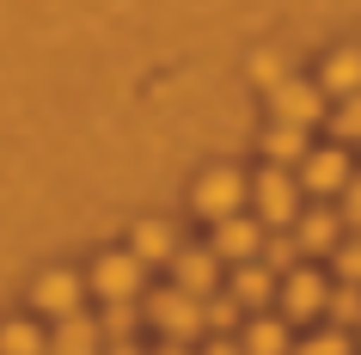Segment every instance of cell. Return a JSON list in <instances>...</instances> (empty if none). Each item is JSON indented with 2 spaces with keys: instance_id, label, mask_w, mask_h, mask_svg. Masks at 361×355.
Masks as SVG:
<instances>
[{
  "instance_id": "cell-1",
  "label": "cell",
  "mask_w": 361,
  "mask_h": 355,
  "mask_svg": "<svg viewBox=\"0 0 361 355\" xmlns=\"http://www.w3.org/2000/svg\"><path fill=\"white\" fill-rule=\"evenodd\" d=\"M147 318L171 337V343H190V337L202 331V300L184 294V288H159V294H147Z\"/></svg>"
},
{
  "instance_id": "cell-2",
  "label": "cell",
  "mask_w": 361,
  "mask_h": 355,
  "mask_svg": "<svg viewBox=\"0 0 361 355\" xmlns=\"http://www.w3.org/2000/svg\"><path fill=\"white\" fill-rule=\"evenodd\" d=\"M190 203H196V215H209V221L239 215V203H245V178H239L233 166H214V172H202V178H196Z\"/></svg>"
},
{
  "instance_id": "cell-3",
  "label": "cell",
  "mask_w": 361,
  "mask_h": 355,
  "mask_svg": "<svg viewBox=\"0 0 361 355\" xmlns=\"http://www.w3.org/2000/svg\"><path fill=\"white\" fill-rule=\"evenodd\" d=\"M257 215H264L269 227H288L294 215H300V184H294V172L288 166H269V172H257Z\"/></svg>"
},
{
  "instance_id": "cell-4",
  "label": "cell",
  "mask_w": 361,
  "mask_h": 355,
  "mask_svg": "<svg viewBox=\"0 0 361 355\" xmlns=\"http://www.w3.org/2000/svg\"><path fill=\"white\" fill-rule=\"evenodd\" d=\"M269 104H276V123H294V129H312L324 116V92L306 86V80H276L269 86Z\"/></svg>"
},
{
  "instance_id": "cell-5",
  "label": "cell",
  "mask_w": 361,
  "mask_h": 355,
  "mask_svg": "<svg viewBox=\"0 0 361 355\" xmlns=\"http://www.w3.org/2000/svg\"><path fill=\"white\" fill-rule=\"evenodd\" d=\"M141 276H147V263L135 258V251H111V258L92 263V288L104 300H135L141 294Z\"/></svg>"
},
{
  "instance_id": "cell-6",
  "label": "cell",
  "mask_w": 361,
  "mask_h": 355,
  "mask_svg": "<svg viewBox=\"0 0 361 355\" xmlns=\"http://www.w3.org/2000/svg\"><path fill=\"white\" fill-rule=\"evenodd\" d=\"M343 178H349V153L343 148H319V153H300V178H294V184L312 190V196H337Z\"/></svg>"
},
{
  "instance_id": "cell-7",
  "label": "cell",
  "mask_w": 361,
  "mask_h": 355,
  "mask_svg": "<svg viewBox=\"0 0 361 355\" xmlns=\"http://www.w3.org/2000/svg\"><path fill=\"white\" fill-rule=\"evenodd\" d=\"M171 288H184V294L196 300H209L214 294V282H221V258L214 251H171Z\"/></svg>"
},
{
  "instance_id": "cell-8",
  "label": "cell",
  "mask_w": 361,
  "mask_h": 355,
  "mask_svg": "<svg viewBox=\"0 0 361 355\" xmlns=\"http://www.w3.org/2000/svg\"><path fill=\"white\" fill-rule=\"evenodd\" d=\"M257 245H264V227H257V221H245V215H221V227H214V258L245 263V258H257Z\"/></svg>"
},
{
  "instance_id": "cell-9",
  "label": "cell",
  "mask_w": 361,
  "mask_h": 355,
  "mask_svg": "<svg viewBox=\"0 0 361 355\" xmlns=\"http://www.w3.org/2000/svg\"><path fill=\"white\" fill-rule=\"evenodd\" d=\"M319 306H324V276H312L306 263H294L288 282H282V313L288 318H312Z\"/></svg>"
},
{
  "instance_id": "cell-10",
  "label": "cell",
  "mask_w": 361,
  "mask_h": 355,
  "mask_svg": "<svg viewBox=\"0 0 361 355\" xmlns=\"http://www.w3.org/2000/svg\"><path fill=\"white\" fill-rule=\"evenodd\" d=\"M294 245H300V258H319V251H331V245H337V215H331V208H306V215H294Z\"/></svg>"
},
{
  "instance_id": "cell-11",
  "label": "cell",
  "mask_w": 361,
  "mask_h": 355,
  "mask_svg": "<svg viewBox=\"0 0 361 355\" xmlns=\"http://www.w3.org/2000/svg\"><path fill=\"white\" fill-rule=\"evenodd\" d=\"M80 288L86 282L74 276V270H49V276L31 288V300H37L43 313H56V318H68V313H80Z\"/></svg>"
},
{
  "instance_id": "cell-12",
  "label": "cell",
  "mask_w": 361,
  "mask_h": 355,
  "mask_svg": "<svg viewBox=\"0 0 361 355\" xmlns=\"http://www.w3.org/2000/svg\"><path fill=\"white\" fill-rule=\"evenodd\" d=\"M269 294H276V276H269L257 258H245L239 270H233V300H239V306H251V313H257Z\"/></svg>"
},
{
  "instance_id": "cell-13",
  "label": "cell",
  "mask_w": 361,
  "mask_h": 355,
  "mask_svg": "<svg viewBox=\"0 0 361 355\" xmlns=\"http://www.w3.org/2000/svg\"><path fill=\"white\" fill-rule=\"evenodd\" d=\"M319 92H331V98H349V92H361V49H337V56L324 61Z\"/></svg>"
},
{
  "instance_id": "cell-14",
  "label": "cell",
  "mask_w": 361,
  "mask_h": 355,
  "mask_svg": "<svg viewBox=\"0 0 361 355\" xmlns=\"http://www.w3.org/2000/svg\"><path fill=\"white\" fill-rule=\"evenodd\" d=\"M49 355H98V325L80 318V313H68L61 331H56V343H49Z\"/></svg>"
},
{
  "instance_id": "cell-15",
  "label": "cell",
  "mask_w": 361,
  "mask_h": 355,
  "mask_svg": "<svg viewBox=\"0 0 361 355\" xmlns=\"http://www.w3.org/2000/svg\"><path fill=\"white\" fill-rule=\"evenodd\" d=\"M245 355H288V325L269 313L245 318Z\"/></svg>"
},
{
  "instance_id": "cell-16",
  "label": "cell",
  "mask_w": 361,
  "mask_h": 355,
  "mask_svg": "<svg viewBox=\"0 0 361 355\" xmlns=\"http://www.w3.org/2000/svg\"><path fill=\"white\" fill-rule=\"evenodd\" d=\"M171 251H178V239H171L166 221H141V227H135V258H141V263H166Z\"/></svg>"
},
{
  "instance_id": "cell-17",
  "label": "cell",
  "mask_w": 361,
  "mask_h": 355,
  "mask_svg": "<svg viewBox=\"0 0 361 355\" xmlns=\"http://www.w3.org/2000/svg\"><path fill=\"white\" fill-rule=\"evenodd\" d=\"M257 258H264V270H269V276H288V270L300 263V245H294V233H276V239H264V245H257Z\"/></svg>"
},
{
  "instance_id": "cell-18",
  "label": "cell",
  "mask_w": 361,
  "mask_h": 355,
  "mask_svg": "<svg viewBox=\"0 0 361 355\" xmlns=\"http://www.w3.org/2000/svg\"><path fill=\"white\" fill-rule=\"evenodd\" d=\"M264 148H269V160H276V166H288V160L300 166V153H306V129H294V123H276Z\"/></svg>"
},
{
  "instance_id": "cell-19",
  "label": "cell",
  "mask_w": 361,
  "mask_h": 355,
  "mask_svg": "<svg viewBox=\"0 0 361 355\" xmlns=\"http://www.w3.org/2000/svg\"><path fill=\"white\" fill-rule=\"evenodd\" d=\"M324 313L337 318V325H361V282H337L324 294Z\"/></svg>"
},
{
  "instance_id": "cell-20",
  "label": "cell",
  "mask_w": 361,
  "mask_h": 355,
  "mask_svg": "<svg viewBox=\"0 0 361 355\" xmlns=\"http://www.w3.org/2000/svg\"><path fill=\"white\" fill-rule=\"evenodd\" d=\"M239 318H245V306H239V300H202V331H221V337H227V331H239Z\"/></svg>"
},
{
  "instance_id": "cell-21",
  "label": "cell",
  "mask_w": 361,
  "mask_h": 355,
  "mask_svg": "<svg viewBox=\"0 0 361 355\" xmlns=\"http://www.w3.org/2000/svg\"><path fill=\"white\" fill-rule=\"evenodd\" d=\"M331 135H337V148L361 141V92H349V98H343V111L331 116Z\"/></svg>"
},
{
  "instance_id": "cell-22",
  "label": "cell",
  "mask_w": 361,
  "mask_h": 355,
  "mask_svg": "<svg viewBox=\"0 0 361 355\" xmlns=\"http://www.w3.org/2000/svg\"><path fill=\"white\" fill-rule=\"evenodd\" d=\"M37 349H43L37 325H0V355H37Z\"/></svg>"
},
{
  "instance_id": "cell-23",
  "label": "cell",
  "mask_w": 361,
  "mask_h": 355,
  "mask_svg": "<svg viewBox=\"0 0 361 355\" xmlns=\"http://www.w3.org/2000/svg\"><path fill=\"white\" fill-rule=\"evenodd\" d=\"M104 331H111L116 343H129V331H135V300H111V313H104Z\"/></svg>"
},
{
  "instance_id": "cell-24",
  "label": "cell",
  "mask_w": 361,
  "mask_h": 355,
  "mask_svg": "<svg viewBox=\"0 0 361 355\" xmlns=\"http://www.w3.org/2000/svg\"><path fill=\"white\" fill-rule=\"evenodd\" d=\"M331 251H337V276L343 282H361V239H349V245H331Z\"/></svg>"
},
{
  "instance_id": "cell-25",
  "label": "cell",
  "mask_w": 361,
  "mask_h": 355,
  "mask_svg": "<svg viewBox=\"0 0 361 355\" xmlns=\"http://www.w3.org/2000/svg\"><path fill=\"white\" fill-rule=\"evenodd\" d=\"M343 227H361V172L343 178Z\"/></svg>"
},
{
  "instance_id": "cell-26",
  "label": "cell",
  "mask_w": 361,
  "mask_h": 355,
  "mask_svg": "<svg viewBox=\"0 0 361 355\" xmlns=\"http://www.w3.org/2000/svg\"><path fill=\"white\" fill-rule=\"evenodd\" d=\"M294 355H349V337H343V331H324V337H312V343H300Z\"/></svg>"
},
{
  "instance_id": "cell-27",
  "label": "cell",
  "mask_w": 361,
  "mask_h": 355,
  "mask_svg": "<svg viewBox=\"0 0 361 355\" xmlns=\"http://www.w3.org/2000/svg\"><path fill=\"white\" fill-rule=\"evenodd\" d=\"M257 80H264V86H276V80H282V68H276V56H257Z\"/></svg>"
},
{
  "instance_id": "cell-28",
  "label": "cell",
  "mask_w": 361,
  "mask_h": 355,
  "mask_svg": "<svg viewBox=\"0 0 361 355\" xmlns=\"http://www.w3.org/2000/svg\"><path fill=\"white\" fill-rule=\"evenodd\" d=\"M209 355H245V349H239V343H214Z\"/></svg>"
},
{
  "instance_id": "cell-29",
  "label": "cell",
  "mask_w": 361,
  "mask_h": 355,
  "mask_svg": "<svg viewBox=\"0 0 361 355\" xmlns=\"http://www.w3.org/2000/svg\"><path fill=\"white\" fill-rule=\"evenodd\" d=\"M159 355H184V343H171V349H159Z\"/></svg>"
},
{
  "instance_id": "cell-30",
  "label": "cell",
  "mask_w": 361,
  "mask_h": 355,
  "mask_svg": "<svg viewBox=\"0 0 361 355\" xmlns=\"http://www.w3.org/2000/svg\"><path fill=\"white\" fill-rule=\"evenodd\" d=\"M116 355H141V349H129V343H123V349H116Z\"/></svg>"
}]
</instances>
